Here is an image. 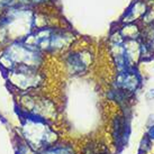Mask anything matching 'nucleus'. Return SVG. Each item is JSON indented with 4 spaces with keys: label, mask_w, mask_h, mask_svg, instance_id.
<instances>
[{
    "label": "nucleus",
    "mask_w": 154,
    "mask_h": 154,
    "mask_svg": "<svg viewBox=\"0 0 154 154\" xmlns=\"http://www.w3.org/2000/svg\"><path fill=\"white\" fill-rule=\"evenodd\" d=\"M140 81L141 80H140L138 74L129 68L125 71H122L118 74L116 83H117V88H119V90H122V91L134 92L140 85Z\"/></svg>",
    "instance_id": "obj_3"
},
{
    "label": "nucleus",
    "mask_w": 154,
    "mask_h": 154,
    "mask_svg": "<svg viewBox=\"0 0 154 154\" xmlns=\"http://www.w3.org/2000/svg\"><path fill=\"white\" fill-rule=\"evenodd\" d=\"M9 79L11 83L22 89L36 87L39 81L38 74H36V71H34L33 68L26 66V65L15 66V70L10 72Z\"/></svg>",
    "instance_id": "obj_2"
},
{
    "label": "nucleus",
    "mask_w": 154,
    "mask_h": 154,
    "mask_svg": "<svg viewBox=\"0 0 154 154\" xmlns=\"http://www.w3.org/2000/svg\"><path fill=\"white\" fill-rule=\"evenodd\" d=\"M147 137L151 141H154V126H151L149 131H147Z\"/></svg>",
    "instance_id": "obj_6"
},
{
    "label": "nucleus",
    "mask_w": 154,
    "mask_h": 154,
    "mask_svg": "<svg viewBox=\"0 0 154 154\" xmlns=\"http://www.w3.org/2000/svg\"><path fill=\"white\" fill-rule=\"evenodd\" d=\"M24 133L30 145L43 149L50 147L56 138L55 134L45 125L43 119H39L37 117L27 119V123L24 127Z\"/></svg>",
    "instance_id": "obj_1"
},
{
    "label": "nucleus",
    "mask_w": 154,
    "mask_h": 154,
    "mask_svg": "<svg viewBox=\"0 0 154 154\" xmlns=\"http://www.w3.org/2000/svg\"><path fill=\"white\" fill-rule=\"evenodd\" d=\"M42 154H73V151L69 146H50L44 150Z\"/></svg>",
    "instance_id": "obj_5"
},
{
    "label": "nucleus",
    "mask_w": 154,
    "mask_h": 154,
    "mask_svg": "<svg viewBox=\"0 0 154 154\" xmlns=\"http://www.w3.org/2000/svg\"><path fill=\"white\" fill-rule=\"evenodd\" d=\"M68 66L72 73H81L85 71L87 64L81 54H70L68 59Z\"/></svg>",
    "instance_id": "obj_4"
},
{
    "label": "nucleus",
    "mask_w": 154,
    "mask_h": 154,
    "mask_svg": "<svg viewBox=\"0 0 154 154\" xmlns=\"http://www.w3.org/2000/svg\"><path fill=\"white\" fill-rule=\"evenodd\" d=\"M147 98H149V99H154V89L149 90V92H147Z\"/></svg>",
    "instance_id": "obj_7"
}]
</instances>
